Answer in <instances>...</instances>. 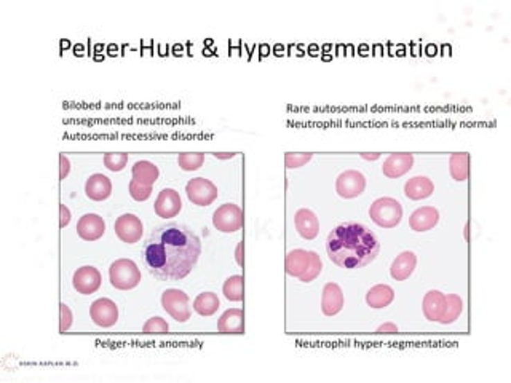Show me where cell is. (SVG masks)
Returning a JSON list of instances; mask_svg holds the SVG:
<instances>
[{
  "instance_id": "6da1fadb",
  "label": "cell",
  "mask_w": 511,
  "mask_h": 383,
  "mask_svg": "<svg viewBox=\"0 0 511 383\" xmlns=\"http://www.w3.org/2000/svg\"><path fill=\"white\" fill-rule=\"evenodd\" d=\"M201 243L181 224H166L152 230L144 243V262L150 275L163 281H181L197 265Z\"/></svg>"
},
{
  "instance_id": "7a4b0ae2",
  "label": "cell",
  "mask_w": 511,
  "mask_h": 383,
  "mask_svg": "<svg viewBox=\"0 0 511 383\" xmlns=\"http://www.w3.org/2000/svg\"><path fill=\"white\" fill-rule=\"evenodd\" d=\"M326 251L336 265L353 270L374 262L379 256L380 245L377 236L366 225L346 222L328 235Z\"/></svg>"
},
{
  "instance_id": "3957f363",
  "label": "cell",
  "mask_w": 511,
  "mask_h": 383,
  "mask_svg": "<svg viewBox=\"0 0 511 383\" xmlns=\"http://www.w3.org/2000/svg\"><path fill=\"white\" fill-rule=\"evenodd\" d=\"M285 267L288 275L299 278L302 283H310L316 277H320L323 262L315 251L294 250L286 256Z\"/></svg>"
},
{
  "instance_id": "277c9868",
  "label": "cell",
  "mask_w": 511,
  "mask_h": 383,
  "mask_svg": "<svg viewBox=\"0 0 511 383\" xmlns=\"http://www.w3.org/2000/svg\"><path fill=\"white\" fill-rule=\"evenodd\" d=\"M369 217H371L375 225L382 229H393L403 219V206L398 200L384 196V198L375 200L369 208Z\"/></svg>"
},
{
  "instance_id": "5b68a950",
  "label": "cell",
  "mask_w": 511,
  "mask_h": 383,
  "mask_svg": "<svg viewBox=\"0 0 511 383\" xmlns=\"http://www.w3.org/2000/svg\"><path fill=\"white\" fill-rule=\"evenodd\" d=\"M111 284L120 291H129L141 283V270L132 259H118L109 268Z\"/></svg>"
},
{
  "instance_id": "8992f818",
  "label": "cell",
  "mask_w": 511,
  "mask_h": 383,
  "mask_svg": "<svg viewBox=\"0 0 511 383\" xmlns=\"http://www.w3.org/2000/svg\"><path fill=\"white\" fill-rule=\"evenodd\" d=\"M161 307L177 323H186V321L190 319V300L189 296L181 289H166L161 294Z\"/></svg>"
},
{
  "instance_id": "52a82bcc",
  "label": "cell",
  "mask_w": 511,
  "mask_h": 383,
  "mask_svg": "<svg viewBox=\"0 0 511 383\" xmlns=\"http://www.w3.org/2000/svg\"><path fill=\"white\" fill-rule=\"evenodd\" d=\"M213 224L222 234H233L242 229L243 225V213L240 206L233 203H226L215 211L213 214Z\"/></svg>"
},
{
  "instance_id": "ba28073f",
  "label": "cell",
  "mask_w": 511,
  "mask_h": 383,
  "mask_svg": "<svg viewBox=\"0 0 511 383\" xmlns=\"http://www.w3.org/2000/svg\"><path fill=\"white\" fill-rule=\"evenodd\" d=\"M366 189V178L357 169H348L339 174L336 180V192L342 198H357Z\"/></svg>"
},
{
  "instance_id": "9c48e42d",
  "label": "cell",
  "mask_w": 511,
  "mask_h": 383,
  "mask_svg": "<svg viewBox=\"0 0 511 383\" xmlns=\"http://www.w3.org/2000/svg\"><path fill=\"white\" fill-rule=\"evenodd\" d=\"M186 194L192 203L197 206H210L217 198L219 192L211 180L205 178L190 179L186 185Z\"/></svg>"
},
{
  "instance_id": "30bf717a",
  "label": "cell",
  "mask_w": 511,
  "mask_h": 383,
  "mask_svg": "<svg viewBox=\"0 0 511 383\" xmlns=\"http://www.w3.org/2000/svg\"><path fill=\"white\" fill-rule=\"evenodd\" d=\"M90 317L99 328H112L118 319V307L111 299H98L91 303Z\"/></svg>"
},
{
  "instance_id": "8fae6325",
  "label": "cell",
  "mask_w": 511,
  "mask_h": 383,
  "mask_svg": "<svg viewBox=\"0 0 511 383\" xmlns=\"http://www.w3.org/2000/svg\"><path fill=\"white\" fill-rule=\"evenodd\" d=\"M101 283H102L101 273L98 272V268L91 267V265L77 268V272L74 273V278H72L74 289L79 294H83V296L95 294L98 289L101 288Z\"/></svg>"
},
{
  "instance_id": "7c38bea8",
  "label": "cell",
  "mask_w": 511,
  "mask_h": 383,
  "mask_svg": "<svg viewBox=\"0 0 511 383\" xmlns=\"http://www.w3.org/2000/svg\"><path fill=\"white\" fill-rule=\"evenodd\" d=\"M114 230H116V235L123 243L134 245V243H138L141 240V236H143V222H141L139 217L134 214L129 213L122 214L120 217H117Z\"/></svg>"
},
{
  "instance_id": "4fadbf2b",
  "label": "cell",
  "mask_w": 511,
  "mask_h": 383,
  "mask_svg": "<svg viewBox=\"0 0 511 383\" xmlns=\"http://www.w3.org/2000/svg\"><path fill=\"white\" fill-rule=\"evenodd\" d=\"M182 209V201L179 194L174 189H163L155 200V213L163 219L176 217Z\"/></svg>"
},
{
  "instance_id": "5bb4252c",
  "label": "cell",
  "mask_w": 511,
  "mask_h": 383,
  "mask_svg": "<svg viewBox=\"0 0 511 383\" xmlns=\"http://www.w3.org/2000/svg\"><path fill=\"white\" fill-rule=\"evenodd\" d=\"M106 232V222L99 214H85L77 222V234L85 241H96Z\"/></svg>"
},
{
  "instance_id": "9a60e30c",
  "label": "cell",
  "mask_w": 511,
  "mask_h": 383,
  "mask_svg": "<svg viewBox=\"0 0 511 383\" xmlns=\"http://www.w3.org/2000/svg\"><path fill=\"white\" fill-rule=\"evenodd\" d=\"M414 155L413 153H392L384 162L382 173L390 179H398L408 171L413 169Z\"/></svg>"
},
{
  "instance_id": "2e32d148",
  "label": "cell",
  "mask_w": 511,
  "mask_h": 383,
  "mask_svg": "<svg viewBox=\"0 0 511 383\" xmlns=\"http://www.w3.org/2000/svg\"><path fill=\"white\" fill-rule=\"evenodd\" d=\"M343 308V292L337 283H328L323 288L321 310L326 317H334Z\"/></svg>"
},
{
  "instance_id": "e0dca14e",
  "label": "cell",
  "mask_w": 511,
  "mask_h": 383,
  "mask_svg": "<svg viewBox=\"0 0 511 383\" xmlns=\"http://www.w3.org/2000/svg\"><path fill=\"white\" fill-rule=\"evenodd\" d=\"M294 225L296 230L304 240H314L320 234V222L314 211L301 208L294 216Z\"/></svg>"
},
{
  "instance_id": "ac0fdd59",
  "label": "cell",
  "mask_w": 511,
  "mask_h": 383,
  "mask_svg": "<svg viewBox=\"0 0 511 383\" xmlns=\"http://www.w3.org/2000/svg\"><path fill=\"white\" fill-rule=\"evenodd\" d=\"M440 222V211L435 206H424L415 209L409 217V227L414 232H427L435 229Z\"/></svg>"
},
{
  "instance_id": "d6986e66",
  "label": "cell",
  "mask_w": 511,
  "mask_h": 383,
  "mask_svg": "<svg viewBox=\"0 0 511 383\" xmlns=\"http://www.w3.org/2000/svg\"><path fill=\"white\" fill-rule=\"evenodd\" d=\"M85 194L93 201H102L109 198L112 194L111 179L99 173L91 174L85 183Z\"/></svg>"
},
{
  "instance_id": "ffe728a7",
  "label": "cell",
  "mask_w": 511,
  "mask_h": 383,
  "mask_svg": "<svg viewBox=\"0 0 511 383\" xmlns=\"http://www.w3.org/2000/svg\"><path fill=\"white\" fill-rule=\"evenodd\" d=\"M217 333L221 334H243L244 315L242 308H231L222 313L217 321Z\"/></svg>"
},
{
  "instance_id": "44dd1931",
  "label": "cell",
  "mask_w": 511,
  "mask_h": 383,
  "mask_svg": "<svg viewBox=\"0 0 511 383\" xmlns=\"http://www.w3.org/2000/svg\"><path fill=\"white\" fill-rule=\"evenodd\" d=\"M417 265V256L413 251H404L395 259L392 267H390V275L396 281H404L413 275Z\"/></svg>"
},
{
  "instance_id": "7402d4cb",
  "label": "cell",
  "mask_w": 511,
  "mask_h": 383,
  "mask_svg": "<svg viewBox=\"0 0 511 383\" xmlns=\"http://www.w3.org/2000/svg\"><path fill=\"white\" fill-rule=\"evenodd\" d=\"M433 192H435V185L425 176H415V178L409 179L404 185V195L414 201L429 198Z\"/></svg>"
},
{
  "instance_id": "603a6c76",
  "label": "cell",
  "mask_w": 511,
  "mask_h": 383,
  "mask_svg": "<svg viewBox=\"0 0 511 383\" xmlns=\"http://www.w3.org/2000/svg\"><path fill=\"white\" fill-rule=\"evenodd\" d=\"M395 291L388 284H375L366 294V302L371 308H385L393 302Z\"/></svg>"
},
{
  "instance_id": "cb8c5ba5",
  "label": "cell",
  "mask_w": 511,
  "mask_h": 383,
  "mask_svg": "<svg viewBox=\"0 0 511 383\" xmlns=\"http://www.w3.org/2000/svg\"><path fill=\"white\" fill-rule=\"evenodd\" d=\"M442 307H445V294L435 291V289L425 294L424 302H422V310H424L427 319L429 321L440 319Z\"/></svg>"
},
{
  "instance_id": "d4e9b609",
  "label": "cell",
  "mask_w": 511,
  "mask_h": 383,
  "mask_svg": "<svg viewBox=\"0 0 511 383\" xmlns=\"http://www.w3.org/2000/svg\"><path fill=\"white\" fill-rule=\"evenodd\" d=\"M463 312V300L457 294H447L445 296V307H442L441 317L438 323L441 324H452L457 321Z\"/></svg>"
},
{
  "instance_id": "484cf974",
  "label": "cell",
  "mask_w": 511,
  "mask_h": 383,
  "mask_svg": "<svg viewBox=\"0 0 511 383\" xmlns=\"http://www.w3.org/2000/svg\"><path fill=\"white\" fill-rule=\"evenodd\" d=\"M132 173L133 179H136L141 184L145 185H154L160 176L159 168L154 163L147 162V160H141V162L134 163Z\"/></svg>"
},
{
  "instance_id": "4316f807",
  "label": "cell",
  "mask_w": 511,
  "mask_h": 383,
  "mask_svg": "<svg viewBox=\"0 0 511 383\" xmlns=\"http://www.w3.org/2000/svg\"><path fill=\"white\" fill-rule=\"evenodd\" d=\"M219 299L215 292H201L194 300V310L200 317H213L219 310Z\"/></svg>"
},
{
  "instance_id": "83f0119b",
  "label": "cell",
  "mask_w": 511,
  "mask_h": 383,
  "mask_svg": "<svg viewBox=\"0 0 511 383\" xmlns=\"http://www.w3.org/2000/svg\"><path fill=\"white\" fill-rule=\"evenodd\" d=\"M468 153H454L451 155L449 158V171L452 179L458 180V183H463V180L468 179Z\"/></svg>"
},
{
  "instance_id": "f1b7e54d",
  "label": "cell",
  "mask_w": 511,
  "mask_h": 383,
  "mask_svg": "<svg viewBox=\"0 0 511 383\" xmlns=\"http://www.w3.org/2000/svg\"><path fill=\"white\" fill-rule=\"evenodd\" d=\"M222 292L231 302H242L243 300V277L233 275L226 279L222 286Z\"/></svg>"
},
{
  "instance_id": "f546056e",
  "label": "cell",
  "mask_w": 511,
  "mask_h": 383,
  "mask_svg": "<svg viewBox=\"0 0 511 383\" xmlns=\"http://www.w3.org/2000/svg\"><path fill=\"white\" fill-rule=\"evenodd\" d=\"M205 163V153H181L177 157V165L184 171H195Z\"/></svg>"
},
{
  "instance_id": "4dcf8cb0",
  "label": "cell",
  "mask_w": 511,
  "mask_h": 383,
  "mask_svg": "<svg viewBox=\"0 0 511 383\" xmlns=\"http://www.w3.org/2000/svg\"><path fill=\"white\" fill-rule=\"evenodd\" d=\"M128 189H129V195H132V198L136 201H145L150 195H152V185L141 184L136 179L129 180Z\"/></svg>"
},
{
  "instance_id": "1f68e13d",
  "label": "cell",
  "mask_w": 511,
  "mask_h": 383,
  "mask_svg": "<svg viewBox=\"0 0 511 383\" xmlns=\"http://www.w3.org/2000/svg\"><path fill=\"white\" fill-rule=\"evenodd\" d=\"M128 163V153H106L104 155V165H106L107 169H111L116 173V171H122L125 169Z\"/></svg>"
},
{
  "instance_id": "d6a6232c",
  "label": "cell",
  "mask_w": 511,
  "mask_h": 383,
  "mask_svg": "<svg viewBox=\"0 0 511 383\" xmlns=\"http://www.w3.org/2000/svg\"><path fill=\"white\" fill-rule=\"evenodd\" d=\"M170 330V326L161 317H152L144 324V334H166Z\"/></svg>"
},
{
  "instance_id": "836d02e7",
  "label": "cell",
  "mask_w": 511,
  "mask_h": 383,
  "mask_svg": "<svg viewBox=\"0 0 511 383\" xmlns=\"http://www.w3.org/2000/svg\"><path fill=\"white\" fill-rule=\"evenodd\" d=\"M314 155L312 153H286L285 163L288 168H301L305 163H309Z\"/></svg>"
},
{
  "instance_id": "e575fe53",
  "label": "cell",
  "mask_w": 511,
  "mask_h": 383,
  "mask_svg": "<svg viewBox=\"0 0 511 383\" xmlns=\"http://www.w3.org/2000/svg\"><path fill=\"white\" fill-rule=\"evenodd\" d=\"M60 310H61V323H60V333L64 334L66 330H69V328L72 326V312L71 308L67 307L66 303H61L60 305Z\"/></svg>"
},
{
  "instance_id": "d590c367",
  "label": "cell",
  "mask_w": 511,
  "mask_h": 383,
  "mask_svg": "<svg viewBox=\"0 0 511 383\" xmlns=\"http://www.w3.org/2000/svg\"><path fill=\"white\" fill-rule=\"evenodd\" d=\"M60 165H61L60 179H66L67 174H69V171H71V163H69V158H67L64 153L60 155Z\"/></svg>"
},
{
  "instance_id": "8d00e7d4",
  "label": "cell",
  "mask_w": 511,
  "mask_h": 383,
  "mask_svg": "<svg viewBox=\"0 0 511 383\" xmlns=\"http://www.w3.org/2000/svg\"><path fill=\"white\" fill-rule=\"evenodd\" d=\"M60 213H61L60 227H61V229H64V227L69 224V221H71V211L66 205H60Z\"/></svg>"
},
{
  "instance_id": "74e56055",
  "label": "cell",
  "mask_w": 511,
  "mask_h": 383,
  "mask_svg": "<svg viewBox=\"0 0 511 383\" xmlns=\"http://www.w3.org/2000/svg\"><path fill=\"white\" fill-rule=\"evenodd\" d=\"M396 333H398V328H396L393 323H385L377 329V334H396Z\"/></svg>"
},
{
  "instance_id": "f35d334b",
  "label": "cell",
  "mask_w": 511,
  "mask_h": 383,
  "mask_svg": "<svg viewBox=\"0 0 511 383\" xmlns=\"http://www.w3.org/2000/svg\"><path fill=\"white\" fill-rule=\"evenodd\" d=\"M235 259H237V263H238V265H240V267H243V243H240L238 247H237Z\"/></svg>"
},
{
  "instance_id": "ab89813d",
  "label": "cell",
  "mask_w": 511,
  "mask_h": 383,
  "mask_svg": "<svg viewBox=\"0 0 511 383\" xmlns=\"http://www.w3.org/2000/svg\"><path fill=\"white\" fill-rule=\"evenodd\" d=\"M213 155H215L216 158H222V160H226V158H232L233 155H235V153H227V155H222V153H213Z\"/></svg>"
},
{
  "instance_id": "60d3db41",
  "label": "cell",
  "mask_w": 511,
  "mask_h": 383,
  "mask_svg": "<svg viewBox=\"0 0 511 383\" xmlns=\"http://www.w3.org/2000/svg\"><path fill=\"white\" fill-rule=\"evenodd\" d=\"M361 157H363V158H366V160H377V158L380 157V155H379V153H374V155H368V153H363V155H361Z\"/></svg>"
}]
</instances>
